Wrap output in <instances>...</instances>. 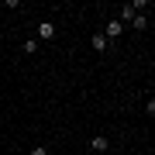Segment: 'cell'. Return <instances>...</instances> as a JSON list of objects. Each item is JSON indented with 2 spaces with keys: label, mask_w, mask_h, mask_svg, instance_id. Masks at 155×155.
I'll return each mask as SVG.
<instances>
[{
  "label": "cell",
  "mask_w": 155,
  "mask_h": 155,
  "mask_svg": "<svg viewBox=\"0 0 155 155\" xmlns=\"http://www.w3.org/2000/svg\"><path fill=\"white\" fill-rule=\"evenodd\" d=\"M107 45H110V41H107V38H104V35H93V52H104V48H107Z\"/></svg>",
  "instance_id": "4"
},
{
  "label": "cell",
  "mask_w": 155,
  "mask_h": 155,
  "mask_svg": "<svg viewBox=\"0 0 155 155\" xmlns=\"http://www.w3.org/2000/svg\"><path fill=\"white\" fill-rule=\"evenodd\" d=\"M104 38L110 41V38H121V21H107V28H104Z\"/></svg>",
  "instance_id": "1"
},
{
  "label": "cell",
  "mask_w": 155,
  "mask_h": 155,
  "mask_svg": "<svg viewBox=\"0 0 155 155\" xmlns=\"http://www.w3.org/2000/svg\"><path fill=\"white\" fill-rule=\"evenodd\" d=\"M38 35H41V38H52V35H55V24H52V21H41L38 24Z\"/></svg>",
  "instance_id": "3"
},
{
  "label": "cell",
  "mask_w": 155,
  "mask_h": 155,
  "mask_svg": "<svg viewBox=\"0 0 155 155\" xmlns=\"http://www.w3.org/2000/svg\"><path fill=\"white\" fill-rule=\"evenodd\" d=\"M134 14H138V11H134V7H131V4H127V7H121V17H117V21H131V17H134Z\"/></svg>",
  "instance_id": "5"
},
{
  "label": "cell",
  "mask_w": 155,
  "mask_h": 155,
  "mask_svg": "<svg viewBox=\"0 0 155 155\" xmlns=\"http://www.w3.org/2000/svg\"><path fill=\"white\" fill-rule=\"evenodd\" d=\"M31 155H48V148H31Z\"/></svg>",
  "instance_id": "8"
},
{
  "label": "cell",
  "mask_w": 155,
  "mask_h": 155,
  "mask_svg": "<svg viewBox=\"0 0 155 155\" xmlns=\"http://www.w3.org/2000/svg\"><path fill=\"white\" fill-rule=\"evenodd\" d=\"M131 24H134V28H138V31H141V28H145V24H148V17H145V14H134V17H131Z\"/></svg>",
  "instance_id": "6"
},
{
  "label": "cell",
  "mask_w": 155,
  "mask_h": 155,
  "mask_svg": "<svg viewBox=\"0 0 155 155\" xmlns=\"http://www.w3.org/2000/svg\"><path fill=\"white\" fill-rule=\"evenodd\" d=\"M90 148H93V152H107L110 145H107V138H104V134H97V138L90 141Z\"/></svg>",
  "instance_id": "2"
},
{
  "label": "cell",
  "mask_w": 155,
  "mask_h": 155,
  "mask_svg": "<svg viewBox=\"0 0 155 155\" xmlns=\"http://www.w3.org/2000/svg\"><path fill=\"white\" fill-rule=\"evenodd\" d=\"M24 52H28V55H31V52H38V41H35V38H28V41H24Z\"/></svg>",
  "instance_id": "7"
},
{
  "label": "cell",
  "mask_w": 155,
  "mask_h": 155,
  "mask_svg": "<svg viewBox=\"0 0 155 155\" xmlns=\"http://www.w3.org/2000/svg\"><path fill=\"white\" fill-rule=\"evenodd\" d=\"M0 11H4V4H0Z\"/></svg>",
  "instance_id": "9"
}]
</instances>
